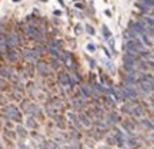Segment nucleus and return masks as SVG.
Here are the masks:
<instances>
[{
	"label": "nucleus",
	"mask_w": 154,
	"mask_h": 149,
	"mask_svg": "<svg viewBox=\"0 0 154 149\" xmlns=\"http://www.w3.org/2000/svg\"><path fill=\"white\" fill-rule=\"evenodd\" d=\"M3 116L9 119V121H13V122H17L20 123L21 122V113H20V110L16 108V106H13V105H7L3 108Z\"/></svg>",
	"instance_id": "f257e3e1"
},
{
	"label": "nucleus",
	"mask_w": 154,
	"mask_h": 149,
	"mask_svg": "<svg viewBox=\"0 0 154 149\" xmlns=\"http://www.w3.org/2000/svg\"><path fill=\"white\" fill-rule=\"evenodd\" d=\"M57 79H58V85L60 86H66V88H73L74 86V80L71 79V76L67 72H60Z\"/></svg>",
	"instance_id": "f03ea898"
},
{
	"label": "nucleus",
	"mask_w": 154,
	"mask_h": 149,
	"mask_svg": "<svg viewBox=\"0 0 154 149\" xmlns=\"http://www.w3.org/2000/svg\"><path fill=\"white\" fill-rule=\"evenodd\" d=\"M4 39H6V43L9 47H14V46H17L20 43V37L17 36V33H14V32L9 33Z\"/></svg>",
	"instance_id": "7ed1b4c3"
},
{
	"label": "nucleus",
	"mask_w": 154,
	"mask_h": 149,
	"mask_svg": "<svg viewBox=\"0 0 154 149\" xmlns=\"http://www.w3.org/2000/svg\"><path fill=\"white\" fill-rule=\"evenodd\" d=\"M46 113L50 118H56L57 115H60V113H58V109L51 103V102H47V103H46Z\"/></svg>",
	"instance_id": "20e7f679"
},
{
	"label": "nucleus",
	"mask_w": 154,
	"mask_h": 149,
	"mask_svg": "<svg viewBox=\"0 0 154 149\" xmlns=\"http://www.w3.org/2000/svg\"><path fill=\"white\" fill-rule=\"evenodd\" d=\"M77 118H78V121L81 123V126H86V128H90V126H91V119L87 116V113L80 112V113L77 115Z\"/></svg>",
	"instance_id": "39448f33"
},
{
	"label": "nucleus",
	"mask_w": 154,
	"mask_h": 149,
	"mask_svg": "<svg viewBox=\"0 0 154 149\" xmlns=\"http://www.w3.org/2000/svg\"><path fill=\"white\" fill-rule=\"evenodd\" d=\"M23 58H24L26 60H29V62H36L38 55L34 52V49H33V50H24V52H23Z\"/></svg>",
	"instance_id": "423d86ee"
},
{
	"label": "nucleus",
	"mask_w": 154,
	"mask_h": 149,
	"mask_svg": "<svg viewBox=\"0 0 154 149\" xmlns=\"http://www.w3.org/2000/svg\"><path fill=\"white\" fill-rule=\"evenodd\" d=\"M37 72L40 73V75H43V76H47L49 72H50L49 65H47L46 62H37Z\"/></svg>",
	"instance_id": "0eeeda50"
},
{
	"label": "nucleus",
	"mask_w": 154,
	"mask_h": 149,
	"mask_svg": "<svg viewBox=\"0 0 154 149\" xmlns=\"http://www.w3.org/2000/svg\"><path fill=\"white\" fill-rule=\"evenodd\" d=\"M117 122H120V118H118V115H117V113H115V112H113V110H111V112H110L109 115H107V125H115V123Z\"/></svg>",
	"instance_id": "6e6552de"
},
{
	"label": "nucleus",
	"mask_w": 154,
	"mask_h": 149,
	"mask_svg": "<svg viewBox=\"0 0 154 149\" xmlns=\"http://www.w3.org/2000/svg\"><path fill=\"white\" fill-rule=\"evenodd\" d=\"M54 119V123H56V126H57L58 129H64L66 128V118L63 115H57L56 118H53Z\"/></svg>",
	"instance_id": "1a4fd4ad"
},
{
	"label": "nucleus",
	"mask_w": 154,
	"mask_h": 149,
	"mask_svg": "<svg viewBox=\"0 0 154 149\" xmlns=\"http://www.w3.org/2000/svg\"><path fill=\"white\" fill-rule=\"evenodd\" d=\"M131 30H133L134 33H146V26H144L141 22H134Z\"/></svg>",
	"instance_id": "9d476101"
},
{
	"label": "nucleus",
	"mask_w": 154,
	"mask_h": 149,
	"mask_svg": "<svg viewBox=\"0 0 154 149\" xmlns=\"http://www.w3.org/2000/svg\"><path fill=\"white\" fill-rule=\"evenodd\" d=\"M121 126H123V129L126 130V132H128V133H131L134 130V123H131L130 121H123Z\"/></svg>",
	"instance_id": "9b49d317"
},
{
	"label": "nucleus",
	"mask_w": 154,
	"mask_h": 149,
	"mask_svg": "<svg viewBox=\"0 0 154 149\" xmlns=\"http://www.w3.org/2000/svg\"><path fill=\"white\" fill-rule=\"evenodd\" d=\"M26 126L27 128H30V129H36L37 128V122H36V119L33 116H27L26 119Z\"/></svg>",
	"instance_id": "f8f14e48"
},
{
	"label": "nucleus",
	"mask_w": 154,
	"mask_h": 149,
	"mask_svg": "<svg viewBox=\"0 0 154 149\" xmlns=\"http://www.w3.org/2000/svg\"><path fill=\"white\" fill-rule=\"evenodd\" d=\"M13 75V72L10 67H0V76L1 78H10Z\"/></svg>",
	"instance_id": "ddd939ff"
},
{
	"label": "nucleus",
	"mask_w": 154,
	"mask_h": 149,
	"mask_svg": "<svg viewBox=\"0 0 154 149\" xmlns=\"http://www.w3.org/2000/svg\"><path fill=\"white\" fill-rule=\"evenodd\" d=\"M130 113L134 115V116H141L143 115V108L140 105H135V106H133V109L130 110Z\"/></svg>",
	"instance_id": "4468645a"
},
{
	"label": "nucleus",
	"mask_w": 154,
	"mask_h": 149,
	"mask_svg": "<svg viewBox=\"0 0 154 149\" xmlns=\"http://www.w3.org/2000/svg\"><path fill=\"white\" fill-rule=\"evenodd\" d=\"M16 132H17V135L20 138H27V130H26L24 126H21V125H17V128H16Z\"/></svg>",
	"instance_id": "2eb2a0df"
},
{
	"label": "nucleus",
	"mask_w": 154,
	"mask_h": 149,
	"mask_svg": "<svg viewBox=\"0 0 154 149\" xmlns=\"http://www.w3.org/2000/svg\"><path fill=\"white\" fill-rule=\"evenodd\" d=\"M7 59L10 60V62H14L16 59H17V53H16V50L14 49H10V50H7Z\"/></svg>",
	"instance_id": "dca6fc26"
},
{
	"label": "nucleus",
	"mask_w": 154,
	"mask_h": 149,
	"mask_svg": "<svg viewBox=\"0 0 154 149\" xmlns=\"http://www.w3.org/2000/svg\"><path fill=\"white\" fill-rule=\"evenodd\" d=\"M49 52L54 59L60 58V49H56V47H49Z\"/></svg>",
	"instance_id": "f3484780"
},
{
	"label": "nucleus",
	"mask_w": 154,
	"mask_h": 149,
	"mask_svg": "<svg viewBox=\"0 0 154 149\" xmlns=\"http://www.w3.org/2000/svg\"><path fill=\"white\" fill-rule=\"evenodd\" d=\"M27 92H29L30 96H34V93H36V86L33 83H29L27 85Z\"/></svg>",
	"instance_id": "a211bd4d"
},
{
	"label": "nucleus",
	"mask_w": 154,
	"mask_h": 149,
	"mask_svg": "<svg viewBox=\"0 0 154 149\" xmlns=\"http://www.w3.org/2000/svg\"><path fill=\"white\" fill-rule=\"evenodd\" d=\"M106 142H107V145H109V146H114V145H117V142H115V139H114V136H113V135L107 136V138H106Z\"/></svg>",
	"instance_id": "6ab92c4d"
},
{
	"label": "nucleus",
	"mask_w": 154,
	"mask_h": 149,
	"mask_svg": "<svg viewBox=\"0 0 154 149\" xmlns=\"http://www.w3.org/2000/svg\"><path fill=\"white\" fill-rule=\"evenodd\" d=\"M6 49H7L6 39H1V37H0V52H4V53H6Z\"/></svg>",
	"instance_id": "aec40b11"
},
{
	"label": "nucleus",
	"mask_w": 154,
	"mask_h": 149,
	"mask_svg": "<svg viewBox=\"0 0 154 149\" xmlns=\"http://www.w3.org/2000/svg\"><path fill=\"white\" fill-rule=\"evenodd\" d=\"M34 52L37 53L38 56H40V55H43V53H44V47H43L41 45H37L36 47H34Z\"/></svg>",
	"instance_id": "412c9836"
},
{
	"label": "nucleus",
	"mask_w": 154,
	"mask_h": 149,
	"mask_svg": "<svg viewBox=\"0 0 154 149\" xmlns=\"http://www.w3.org/2000/svg\"><path fill=\"white\" fill-rule=\"evenodd\" d=\"M143 125H144L146 128H148V129H154V125L150 122V121H147V119H144V121H143Z\"/></svg>",
	"instance_id": "4be33fe9"
},
{
	"label": "nucleus",
	"mask_w": 154,
	"mask_h": 149,
	"mask_svg": "<svg viewBox=\"0 0 154 149\" xmlns=\"http://www.w3.org/2000/svg\"><path fill=\"white\" fill-rule=\"evenodd\" d=\"M4 135L9 136V138H12V139H14V138H16V133H14L13 130H10V129H6V130H4Z\"/></svg>",
	"instance_id": "5701e85b"
},
{
	"label": "nucleus",
	"mask_w": 154,
	"mask_h": 149,
	"mask_svg": "<svg viewBox=\"0 0 154 149\" xmlns=\"http://www.w3.org/2000/svg\"><path fill=\"white\" fill-rule=\"evenodd\" d=\"M51 67H53V69H58V60L57 59H53V60H51Z\"/></svg>",
	"instance_id": "b1692460"
},
{
	"label": "nucleus",
	"mask_w": 154,
	"mask_h": 149,
	"mask_svg": "<svg viewBox=\"0 0 154 149\" xmlns=\"http://www.w3.org/2000/svg\"><path fill=\"white\" fill-rule=\"evenodd\" d=\"M50 149H61L60 148V145L57 142H51L50 143Z\"/></svg>",
	"instance_id": "393cba45"
},
{
	"label": "nucleus",
	"mask_w": 154,
	"mask_h": 149,
	"mask_svg": "<svg viewBox=\"0 0 154 149\" xmlns=\"http://www.w3.org/2000/svg\"><path fill=\"white\" fill-rule=\"evenodd\" d=\"M103 33H104V36H106V37H110L109 29H107V27H106V26H103Z\"/></svg>",
	"instance_id": "a878e982"
},
{
	"label": "nucleus",
	"mask_w": 154,
	"mask_h": 149,
	"mask_svg": "<svg viewBox=\"0 0 154 149\" xmlns=\"http://www.w3.org/2000/svg\"><path fill=\"white\" fill-rule=\"evenodd\" d=\"M87 49H89L90 52H94V50H96V47H94V45H91V43H89V45H87Z\"/></svg>",
	"instance_id": "bb28decb"
},
{
	"label": "nucleus",
	"mask_w": 154,
	"mask_h": 149,
	"mask_svg": "<svg viewBox=\"0 0 154 149\" xmlns=\"http://www.w3.org/2000/svg\"><path fill=\"white\" fill-rule=\"evenodd\" d=\"M19 148H20V149H30L29 146H27V145H24L23 142H19Z\"/></svg>",
	"instance_id": "cd10ccee"
},
{
	"label": "nucleus",
	"mask_w": 154,
	"mask_h": 149,
	"mask_svg": "<svg viewBox=\"0 0 154 149\" xmlns=\"http://www.w3.org/2000/svg\"><path fill=\"white\" fill-rule=\"evenodd\" d=\"M4 86H6L4 80H3V79H0V89H4Z\"/></svg>",
	"instance_id": "c85d7f7f"
},
{
	"label": "nucleus",
	"mask_w": 154,
	"mask_h": 149,
	"mask_svg": "<svg viewBox=\"0 0 154 149\" xmlns=\"http://www.w3.org/2000/svg\"><path fill=\"white\" fill-rule=\"evenodd\" d=\"M87 32H89L90 34H93V33H94V30H93V27H91V26H87Z\"/></svg>",
	"instance_id": "c756f323"
},
{
	"label": "nucleus",
	"mask_w": 154,
	"mask_h": 149,
	"mask_svg": "<svg viewBox=\"0 0 154 149\" xmlns=\"http://www.w3.org/2000/svg\"><path fill=\"white\" fill-rule=\"evenodd\" d=\"M63 149H73V148H71L70 145H66V146H64V148H63Z\"/></svg>",
	"instance_id": "7c9ffc66"
},
{
	"label": "nucleus",
	"mask_w": 154,
	"mask_h": 149,
	"mask_svg": "<svg viewBox=\"0 0 154 149\" xmlns=\"http://www.w3.org/2000/svg\"><path fill=\"white\" fill-rule=\"evenodd\" d=\"M13 1H19V0H13Z\"/></svg>",
	"instance_id": "2f4dec72"
},
{
	"label": "nucleus",
	"mask_w": 154,
	"mask_h": 149,
	"mask_svg": "<svg viewBox=\"0 0 154 149\" xmlns=\"http://www.w3.org/2000/svg\"><path fill=\"white\" fill-rule=\"evenodd\" d=\"M153 139H154V133H153Z\"/></svg>",
	"instance_id": "473e14b6"
}]
</instances>
